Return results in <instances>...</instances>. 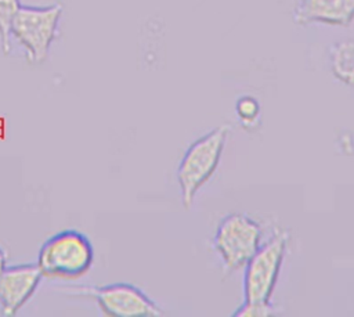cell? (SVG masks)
I'll return each mask as SVG.
<instances>
[{
	"label": "cell",
	"instance_id": "obj_8",
	"mask_svg": "<svg viewBox=\"0 0 354 317\" xmlns=\"http://www.w3.org/2000/svg\"><path fill=\"white\" fill-rule=\"evenodd\" d=\"M292 18L295 24L350 26L354 21V0H296Z\"/></svg>",
	"mask_w": 354,
	"mask_h": 317
},
{
	"label": "cell",
	"instance_id": "obj_10",
	"mask_svg": "<svg viewBox=\"0 0 354 317\" xmlns=\"http://www.w3.org/2000/svg\"><path fill=\"white\" fill-rule=\"evenodd\" d=\"M21 4V0H0V46L4 55L11 50L10 25Z\"/></svg>",
	"mask_w": 354,
	"mask_h": 317
},
{
	"label": "cell",
	"instance_id": "obj_7",
	"mask_svg": "<svg viewBox=\"0 0 354 317\" xmlns=\"http://www.w3.org/2000/svg\"><path fill=\"white\" fill-rule=\"evenodd\" d=\"M41 278L36 263L6 266L0 274V314L15 316L33 296Z\"/></svg>",
	"mask_w": 354,
	"mask_h": 317
},
{
	"label": "cell",
	"instance_id": "obj_3",
	"mask_svg": "<svg viewBox=\"0 0 354 317\" xmlns=\"http://www.w3.org/2000/svg\"><path fill=\"white\" fill-rule=\"evenodd\" d=\"M62 11L61 3L19 6L10 25V36L25 50L29 64L40 65L47 60L58 33Z\"/></svg>",
	"mask_w": 354,
	"mask_h": 317
},
{
	"label": "cell",
	"instance_id": "obj_5",
	"mask_svg": "<svg viewBox=\"0 0 354 317\" xmlns=\"http://www.w3.org/2000/svg\"><path fill=\"white\" fill-rule=\"evenodd\" d=\"M288 230H275L245 264L243 300L271 302L289 242Z\"/></svg>",
	"mask_w": 354,
	"mask_h": 317
},
{
	"label": "cell",
	"instance_id": "obj_9",
	"mask_svg": "<svg viewBox=\"0 0 354 317\" xmlns=\"http://www.w3.org/2000/svg\"><path fill=\"white\" fill-rule=\"evenodd\" d=\"M329 68L337 82L354 87V39L336 42L330 47Z\"/></svg>",
	"mask_w": 354,
	"mask_h": 317
},
{
	"label": "cell",
	"instance_id": "obj_12",
	"mask_svg": "<svg viewBox=\"0 0 354 317\" xmlns=\"http://www.w3.org/2000/svg\"><path fill=\"white\" fill-rule=\"evenodd\" d=\"M274 313L271 302H248L243 303L232 313L234 317H267Z\"/></svg>",
	"mask_w": 354,
	"mask_h": 317
},
{
	"label": "cell",
	"instance_id": "obj_11",
	"mask_svg": "<svg viewBox=\"0 0 354 317\" xmlns=\"http://www.w3.org/2000/svg\"><path fill=\"white\" fill-rule=\"evenodd\" d=\"M235 114L245 127H250L259 122L260 102L252 96H242L235 102Z\"/></svg>",
	"mask_w": 354,
	"mask_h": 317
},
{
	"label": "cell",
	"instance_id": "obj_2",
	"mask_svg": "<svg viewBox=\"0 0 354 317\" xmlns=\"http://www.w3.org/2000/svg\"><path fill=\"white\" fill-rule=\"evenodd\" d=\"M93 263L91 241L77 230H64L47 238L39 249L36 262L43 277L61 280L83 277Z\"/></svg>",
	"mask_w": 354,
	"mask_h": 317
},
{
	"label": "cell",
	"instance_id": "obj_6",
	"mask_svg": "<svg viewBox=\"0 0 354 317\" xmlns=\"http://www.w3.org/2000/svg\"><path fill=\"white\" fill-rule=\"evenodd\" d=\"M76 293L91 298L109 317H158L162 309L138 287L115 282L102 287H82Z\"/></svg>",
	"mask_w": 354,
	"mask_h": 317
},
{
	"label": "cell",
	"instance_id": "obj_1",
	"mask_svg": "<svg viewBox=\"0 0 354 317\" xmlns=\"http://www.w3.org/2000/svg\"><path fill=\"white\" fill-rule=\"evenodd\" d=\"M230 126L221 125L196 138L185 150L177 166V183L181 203L189 209L198 191L210 180L218 167Z\"/></svg>",
	"mask_w": 354,
	"mask_h": 317
},
{
	"label": "cell",
	"instance_id": "obj_4",
	"mask_svg": "<svg viewBox=\"0 0 354 317\" xmlns=\"http://www.w3.org/2000/svg\"><path fill=\"white\" fill-rule=\"evenodd\" d=\"M263 242L261 226L245 213L224 216L214 233L212 245L220 257L223 274L230 275L245 267Z\"/></svg>",
	"mask_w": 354,
	"mask_h": 317
},
{
	"label": "cell",
	"instance_id": "obj_13",
	"mask_svg": "<svg viewBox=\"0 0 354 317\" xmlns=\"http://www.w3.org/2000/svg\"><path fill=\"white\" fill-rule=\"evenodd\" d=\"M7 266V257H6V252L0 248V274L4 270V267Z\"/></svg>",
	"mask_w": 354,
	"mask_h": 317
}]
</instances>
